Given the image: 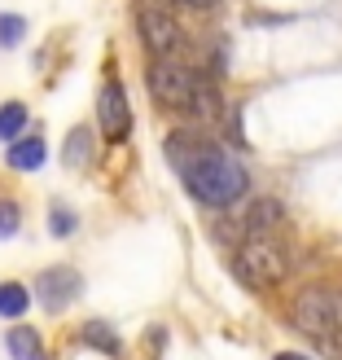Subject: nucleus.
<instances>
[{
  "instance_id": "nucleus-1",
  "label": "nucleus",
  "mask_w": 342,
  "mask_h": 360,
  "mask_svg": "<svg viewBox=\"0 0 342 360\" xmlns=\"http://www.w3.org/2000/svg\"><path fill=\"white\" fill-rule=\"evenodd\" d=\"M167 158H171V167L180 176V185L206 207H232L250 189L246 163L232 150L206 141L202 132H189V128L171 132L167 136Z\"/></svg>"
},
{
  "instance_id": "nucleus-16",
  "label": "nucleus",
  "mask_w": 342,
  "mask_h": 360,
  "mask_svg": "<svg viewBox=\"0 0 342 360\" xmlns=\"http://www.w3.org/2000/svg\"><path fill=\"white\" fill-rule=\"evenodd\" d=\"M75 229H79V215L70 211L66 202H53L48 207V233H53V238H70Z\"/></svg>"
},
{
  "instance_id": "nucleus-6",
  "label": "nucleus",
  "mask_w": 342,
  "mask_h": 360,
  "mask_svg": "<svg viewBox=\"0 0 342 360\" xmlns=\"http://www.w3.org/2000/svg\"><path fill=\"white\" fill-rule=\"evenodd\" d=\"M79 295H84V277H79L70 264L44 268V273L35 277V299H40L48 312H62V308H70V303H75Z\"/></svg>"
},
{
  "instance_id": "nucleus-17",
  "label": "nucleus",
  "mask_w": 342,
  "mask_h": 360,
  "mask_svg": "<svg viewBox=\"0 0 342 360\" xmlns=\"http://www.w3.org/2000/svg\"><path fill=\"white\" fill-rule=\"evenodd\" d=\"M18 224H22V207H18L13 198H0V242L13 238Z\"/></svg>"
},
{
  "instance_id": "nucleus-3",
  "label": "nucleus",
  "mask_w": 342,
  "mask_h": 360,
  "mask_svg": "<svg viewBox=\"0 0 342 360\" xmlns=\"http://www.w3.org/2000/svg\"><path fill=\"white\" fill-rule=\"evenodd\" d=\"M294 326L316 338L320 347H329L342 338V290H329V285H312L294 299Z\"/></svg>"
},
{
  "instance_id": "nucleus-20",
  "label": "nucleus",
  "mask_w": 342,
  "mask_h": 360,
  "mask_svg": "<svg viewBox=\"0 0 342 360\" xmlns=\"http://www.w3.org/2000/svg\"><path fill=\"white\" fill-rule=\"evenodd\" d=\"M272 360H312V356H298V352H277Z\"/></svg>"
},
{
  "instance_id": "nucleus-2",
  "label": "nucleus",
  "mask_w": 342,
  "mask_h": 360,
  "mask_svg": "<svg viewBox=\"0 0 342 360\" xmlns=\"http://www.w3.org/2000/svg\"><path fill=\"white\" fill-rule=\"evenodd\" d=\"M232 273H237L250 290H268V285H281L290 277V250L277 238H246L237 246V259H232Z\"/></svg>"
},
{
  "instance_id": "nucleus-5",
  "label": "nucleus",
  "mask_w": 342,
  "mask_h": 360,
  "mask_svg": "<svg viewBox=\"0 0 342 360\" xmlns=\"http://www.w3.org/2000/svg\"><path fill=\"white\" fill-rule=\"evenodd\" d=\"M136 31L154 58H176V49L185 44V35H180V27L171 22V13L163 5H136Z\"/></svg>"
},
{
  "instance_id": "nucleus-15",
  "label": "nucleus",
  "mask_w": 342,
  "mask_h": 360,
  "mask_svg": "<svg viewBox=\"0 0 342 360\" xmlns=\"http://www.w3.org/2000/svg\"><path fill=\"white\" fill-rule=\"evenodd\" d=\"M27 128V105L22 101H5L0 105V141H13Z\"/></svg>"
},
{
  "instance_id": "nucleus-13",
  "label": "nucleus",
  "mask_w": 342,
  "mask_h": 360,
  "mask_svg": "<svg viewBox=\"0 0 342 360\" xmlns=\"http://www.w3.org/2000/svg\"><path fill=\"white\" fill-rule=\"evenodd\" d=\"M84 343L88 347H93V352H101V356H123V343H119V334L110 330V326H105V321H88V326H84Z\"/></svg>"
},
{
  "instance_id": "nucleus-18",
  "label": "nucleus",
  "mask_w": 342,
  "mask_h": 360,
  "mask_svg": "<svg viewBox=\"0 0 342 360\" xmlns=\"http://www.w3.org/2000/svg\"><path fill=\"white\" fill-rule=\"evenodd\" d=\"M27 35V22L18 13H0V49H13Z\"/></svg>"
},
{
  "instance_id": "nucleus-11",
  "label": "nucleus",
  "mask_w": 342,
  "mask_h": 360,
  "mask_svg": "<svg viewBox=\"0 0 342 360\" xmlns=\"http://www.w3.org/2000/svg\"><path fill=\"white\" fill-rule=\"evenodd\" d=\"M5 347H9L13 360H48V356H44V343H40V334H35L31 326H13V330L5 334Z\"/></svg>"
},
{
  "instance_id": "nucleus-4",
  "label": "nucleus",
  "mask_w": 342,
  "mask_h": 360,
  "mask_svg": "<svg viewBox=\"0 0 342 360\" xmlns=\"http://www.w3.org/2000/svg\"><path fill=\"white\" fill-rule=\"evenodd\" d=\"M145 84H150V97L163 105V110H180L189 115V101H193V84L197 75L180 62V58H154L145 70Z\"/></svg>"
},
{
  "instance_id": "nucleus-10",
  "label": "nucleus",
  "mask_w": 342,
  "mask_h": 360,
  "mask_svg": "<svg viewBox=\"0 0 342 360\" xmlns=\"http://www.w3.org/2000/svg\"><path fill=\"white\" fill-rule=\"evenodd\" d=\"M5 163H9L13 172H35V167H44V141H40V136L13 141L9 154H5Z\"/></svg>"
},
{
  "instance_id": "nucleus-12",
  "label": "nucleus",
  "mask_w": 342,
  "mask_h": 360,
  "mask_svg": "<svg viewBox=\"0 0 342 360\" xmlns=\"http://www.w3.org/2000/svg\"><path fill=\"white\" fill-rule=\"evenodd\" d=\"M189 115H193V119H202V123L220 119V93H215V84H211V79H202V75H197V84H193Z\"/></svg>"
},
{
  "instance_id": "nucleus-9",
  "label": "nucleus",
  "mask_w": 342,
  "mask_h": 360,
  "mask_svg": "<svg viewBox=\"0 0 342 360\" xmlns=\"http://www.w3.org/2000/svg\"><path fill=\"white\" fill-rule=\"evenodd\" d=\"M93 154H97V141H93V132H88L84 123L66 132V146H62V163L66 167H88V163H93Z\"/></svg>"
},
{
  "instance_id": "nucleus-19",
  "label": "nucleus",
  "mask_w": 342,
  "mask_h": 360,
  "mask_svg": "<svg viewBox=\"0 0 342 360\" xmlns=\"http://www.w3.org/2000/svg\"><path fill=\"white\" fill-rule=\"evenodd\" d=\"M180 5H185V9H215L220 0H180Z\"/></svg>"
},
{
  "instance_id": "nucleus-7",
  "label": "nucleus",
  "mask_w": 342,
  "mask_h": 360,
  "mask_svg": "<svg viewBox=\"0 0 342 360\" xmlns=\"http://www.w3.org/2000/svg\"><path fill=\"white\" fill-rule=\"evenodd\" d=\"M97 123H101V136L105 141H128L132 132V105H128V93H123L119 79H105L101 97H97Z\"/></svg>"
},
{
  "instance_id": "nucleus-8",
  "label": "nucleus",
  "mask_w": 342,
  "mask_h": 360,
  "mask_svg": "<svg viewBox=\"0 0 342 360\" xmlns=\"http://www.w3.org/2000/svg\"><path fill=\"white\" fill-rule=\"evenodd\" d=\"M281 224H285V207L277 202V198H259V202H250V211H246L250 238H272Z\"/></svg>"
},
{
  "instance_id": "nucleus-14",
  "label": "nucleus",
  "mask_w": 342,
  "mask_h": 360,
  "mask_svg": "<svg viewBox=\"0 0 342 360\" xmlns=\"http://www.w3.org/2000/svg\"><path fill=\"white\" fill-rule=\"evenodd\" d=\"M31 308V290L22 281H0V316H22Z\"/></svg>"
}]
</instances>
